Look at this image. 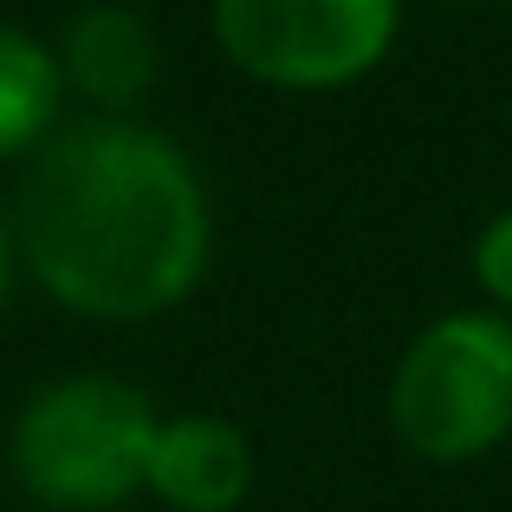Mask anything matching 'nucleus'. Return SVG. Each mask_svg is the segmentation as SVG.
<instances>
[{
  "mask_svg": "<svg viewBox=\"0 0 512 512\" xmlns=\"http://www.w3.org/2000/svg\"><path fill=\"white\" fill-rule=\"evenodd\" d=\"M467 266H474V286H480V305L512 318V208L487 214L467 247Z\"/></svg>",
  "mask_w": 512,
  "mask_h": 512,
  "instance_id": "6e6552de",
  "label": "nucleus"
},
{
  "mask_svg": "<svg viewBox=\"0 0 512 512\" xmlns=\"http://www.w3.org/2000/svg\"><path fill=\"white\" fill-rule=\"evenodd\" d=\"M20 279L78 325H163L214 266V188L150 117H65L7 201Z\"/></svg>",
  "mask_w": 512,
  "mask_h": 512,
  "instance_id": "f257e3e1",
  "label": "nucleus"
},
{
  "mask_svg": "<svg viewBox=\"0 0 512 512\" xmlns=\"http://www.w3.org/2000/svg\"><path fill=\"white\" fill-rule=\"evenodd\" d=\"M78 117H143L163 91V33L137 0H78L52 33Z\"/></svg>",
  "mask_w": 512,
  "mask_h": 512,
  "instance_id": "39448f33",
  "label": "nucleus"
},
{
  "mask_svg": "<svg viewBox=\"0 0 512 512\" xmlns=\"http://www.w3.org/2000/svg\"><path fill=\"white\" fill-rule=\"evenodd\" d=\"M20 247H13V221H7V201H0V318H7L13 292H20Z\"/></svg>",
  "mask_w": 512,
  "mask_h": 512,
  "instance_id": "1a4fd4ad",
  "label": "nucleus"
},
{
  "mask_svg": "<svg viewBox=\"0 0 512 512\" xmlns=\"http://www.w3.org/2000/svg\"><path fill=\"white\" fill-rule=\"evenodd\" d=\"M72 117L52 39L20 20H0V169H20Z\"/></svg>",
  "mask_w": 512,
  "mask_h": 512,
  "instance_id": "0eeeda50",
  "label": "nucleus"
},
{
  "mask_svg": "<svg viewBox=\"0 0 512 512\" xmlns=\"http://www.w3.org/2000/svg\"><path fill=\"white\" fill-rule=\"evenodd\" d=\"M163 402L111 370H65L7 415L0 461L39 512H117L143 500Z\"/></svg>",
  "mask_w": 512,
  "mask_h": 512,
  "instance_id": "f03ea898",
  "label": "nucleus"
},
{
  "mask_svg": "<svg viewBox=\"0 0 512 512\" xmlns=\"http://www.w3.org/2000/svg\"><path fill=\"white\" fill-rule=\"evenodd\" d=\"M260 480L253 435L221 409H163L143 467V500L163 512H240Z\"/></svg>",
  "mask_w": 512,
  "mask_h": 512,
  "instance_id": "423d86ee",
  "label": "nucleus"
},
{
  "mask_svg": "<svg viewBox=\"0 0 512 512\" xmlns=\"http://www.w3.org/2000/svg\"><path fill=\"white\" fill-rule=\"evenodd\" d=\"M208 39L247 85L325 98L383 72L402 39V0H208Z\"/></svg>",
  "mask_w": 512,
  "mask_h": 512,
  "instance_id": "20e7f679",
  "label": "nucleus"
},
{
  "mask_svg": "<svg viewBox=\"0 0 512 512\" xmlns=\"http://www.w3.org/2000/svg\"><path fill=\"white\" fill-rule=\"evenodd\" d=\"M389 428L415 461L467 467L512 435V318L454 305L402 344L389 370Z\"/></svg>",
  "mask_w": 512,
  "mask_h": 512,
  "instance_id": "7ed1b4c3",
  "label": "nucleus"
}]
</instances>
